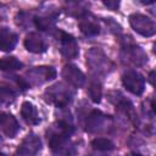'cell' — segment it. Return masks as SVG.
I'll return each instance as SVG.
<instances>
[{"mask_svg": "<svg viewBox=\"0 0 156 156\" xmlns=\"http://www.w3.org/2000/svg\"><path fill=\"white\" fill-rule=\"evenodd\" d=\"M104 5L107 6V7L111 9V10H117V7L119 6V2H118V1H111V0H107V1H104Z\"/></svg>", "mask_w": 156, "mask_h": 156, "instance_id": "obj_18", "label": "cell"}, {"mask_svg": "<svg viewBox=\"0 0 156 156\" xmlns=\"http://www.w3.org/2000/svg\"><path fill=\"white\" fill-rule=\"evenodd\" d=\"M22 62L18 61L16 57H4L1 61H0V68L2 71H16V69H20L22 68Z\"/></svg>", "mask_w": 156, "mask_h": 156, "instance_id": "obj_9", "label": "cell"}, {"mask_svg": "<svg viewBox=\"0 0 156 156\" xmlns=\"http://www.w3.org/2000/svg\"><path fill=\"white\" fill-rule=\"evenodd\" d=\"M17 44V35L6 28L0 30V49L2 51H11Z\"/></svg>", "mask_w": 156, "mask_h": 156, "instance_id": "obj_7", "label": "cell"}, {"mask_svg": "<svg viewBox=\"0 0 156 156\" xmlns=\"http://www.w3.org/2000/svg\"><path fill=\"white\" fill-rule=\"evenodd\" d=\"M149 80H150V83L152 84V87L156 89V71H152V72L149 74Z\"/></svg>", "mask_w": 156, "mask_h": 156, "instance_id": "obj_19", "label": "cell"}, {"mask_svg": "<svg viewBox=\"0 0 156 156\" xmlns=\"http://www.w3.org/2000/svg\"><path fill=\"white\" fill-rule=\"evenodd\" d=\"M0 126H1V129H2L4 134L9 138H13L17 134L18 129H20L16 118L12 115L5 113V112H2L1 116H0Z\"/></svg>", "mask_w": 156, "mask_h": 156, "instance_id": "obj_6", "label": "cell"}, {"mask_svg": "<svg viewBox=\"0 0 156 156\" xmlns=\"http://www.w3.org/2000/svg\"><path fill=\"white\" fill-rule=\"evenodd\" d=\"M62 76L69 84H72L76 88H80L85 82L83 72L74 65H66L62 69Z\"/></svg>", "mask_w": 156, "mask_h": 156, "instance_id": "obj_3", "label": "cell"}, {"mask_svg": "<svg viewBox=\"0 0 156 156\" xmlns=\"http://www.w3.org/2000/svg\"><path fill=\"white\" fill-rule=\"evenodd\" d=\"M91 146L99 151H107L113 149V143L107 138H96L91 141Z\"/></svg>", "mask_w": 156, "mask_h": 156, "instance_id": "obj_11", "label": "cell"}, {"mask_svg": "<svg viewBox=\"0 0 156 156\" xmlns=\"http://www.w3.org/2000/svg\"><path fill=\"white\" fill-rule=\"evenodd\" d=\"M60 41H61V52L66 57L73 58L78 55V45L71 34L60 32Z\"/></svg>", "mask_w": 156, "mask_h": 156, "instance_id": "obj_4", "label": "cell"}, {"mask_svg": "<svg viewBox=\"0 0 156 156\" xmlns=\"http://www.w3.org/2000/svg\"><path fill=\"white\" fill-rule=\"evenodd\" d=\"M0 156H6V155H5V154H1V155H0Z\"/></svg>", "mask_w": 156, "mask_h": 156, "instance_id": "obj_23", "label": "cell"}, {"mask_svg": "<svg viewBox=\"0 0 156 156\" xmlns=\"http://www.w3.org/2000/svg\"><path fill=\"white\" fill-rule=\"evenodd\" d=\"M15 78H16V83H17V85H18L21 89L26 90V89H28V88H29L28 83H27L23 78H21V77H15Z\"/></svg>", "mask_w": 156, "mask_h": 156, "instance_id": "obj_16", "label": "cell"}, {"mask_svg": "<svg viewBox=\"0 0 156 156\" xmlns=\"http://www.w3.org/2000/svg\"><path fill=\"white\" fill-rule=\"evenodd\" d=\"M134 156H141V155H139V154H134Z\"/></svg>", "mask_w": 156, "mask_h": 156, "instance_id": "obj_22", "label": "cell"}, {"mask_svg": "<svg viewBox=\"0 0 156 156\" xmlns=\"http://www.w3.org/2000/svg\"><path fill=\"white\" fill-rule=\"evenodd\" d=\"M129 23L134 32L143 37H152L156 34V22L141 13H133L129 16Z\"/></svg>", "mask_w": 156, "mask_h": 156, "instance_id": "obj_1", "label": "cell"}, {"mask_svg": "<svg viewBox=\"0 0 156 156\" xmlns=\"http://www.w3.org/2000/svg\"><path fill=\"white\" fill-rule=\"evenodd\" d=\"M154 52H155V54H156V43H155V44H154Z\"/></svg>", "mask_w": 156, "mask_h": 156, "instance_id": "obj_21", "label": "cell"}, {"mask_svg": "<svg viewBox=\"0 0 156 156\" xmlns=\"http://www.w3.org/2000/svg\"><path fill=\"white\" fill-rule=\"evenodd\" d=\"M34 23H35V27L38 29L46 30L52 24V21H51V18H48V17H35L34 18Z\"/></svg>", "mask_w": 156, "mask_h": 156, "instance_id": "obj_15", "label": "cell"}, {"mask_svg": "<svg viewBox=\"0 0 156 156\" xmlns=\"http://www.w3.org/2000/svg\"><path fill=\"white\" fill-rule=\"evenodd\" d=\"M21 115L22 117L24 118V121L29 124H37L39 122V118H38V115H37V110L35 107L28 102V101H24L22 104V107H21Z\"/></svg>", "mask_w": 156, "mask_h": 156, "instance_id": "obj_8", "label": "cell"}, {"mask_svg": "<svg viewBox=\"0 0 156 156\" xmlns=\"http://www.w3.org/2000/svg\"><path fill=\"white\" fill-rule=\"evenodd\" d=\"M101 94H102V91H101V85H100L99 83H96V82L91 83L90 87H89V96H90L91 101L95 102V104L100 102V100H101Z\"/></svg>", "mask_w": 156, "mask_h": 156, "instance_id": "obj_13", "label": "cell"}, {"mask_svg": "<svg viewBox=\"0 0 156 156\" xmlns=\"http://www.w3.org/2000/svg\"><path fill=\"white\" fill-rule=\"evenodd\" d=\"M24 46L28 51L34 52V54H41L46 50V44L44 43L43 38L35 32L27 34L24 39Z\"/></svg>", "mask_w": 156, "mask_h": 156, "instance_id": "obj_5", "label": "cell"}, {"mask_svg": "<svg viewBox=\"0 0 156 156\" xmlns=\"http://www.w3.org/2000/svg\"><path fill=\"white\" fill-rule=\"evenodd\" d=\"M67 138H68V136H67L66 134H63V133H61V134H55L54 136L50 138V147H51L52 150L60 149V147L63 145V143L66 141Z\"/></svg>", "mask_w": 156, "mask_h": 156, "instance_id": "obj_14", "label": "cell"}, {"mask_svg": "<svg viewBox=\"0 0 156 156\" xmlns=\"http://www.w3.org/2000/svg\"><path fill=\"white\" fill-rule=\"evenodd\" d=\"M101 121H102V113L100 111H93L87 119V130L95 129L98 126L101 124Z\"/></svg>", "mask_w": 156, "mask_h": 156, "instance_id": "obj_12", "label": "cell"}, {"mask_svg": "<svg viewBox=\"0 0 156 156\" xmlns=\"http://www.w3.org/2000/svg\"><path fill=\"white\" fill-rule=\"evenodd\" d=\"M79 28H80V30H82V33L83 34H85V35H96V34H99V32H100V28H99V26L95 23V22H93V21H82L80 23H79Z\"/></svg>", "mask_w": 156, "mask_h": 156, "instance_id": "obj_10", "label": "cell"}, {"mask_svg": "<svg viewBox=\"0 0 156 156\" xmlns=\"http://www.w3.org/2000/svg\"><path fill=\"white\" fill-rule=\"evenodd\" d=\"M151 108H152L154 113L156 115V101H152V102H151Z\"/></svg>", "mask_w": 156, "mask_h": 156, "instance_id": "obj_20", "label": "cell"}, {"mask_svg": "<svg viewBox=\"0 0 156 156\" xmlns=\"http://www.w3.org/2000/svg\"><path fill=\"white\" fill-rule=\"evenodd\" d=\"M123 87L134 95H140L144 91V78L134 71L127 72L122 77Z\"/></svg>", "mask_w": 156, "mask_h": 156, "instance_id": "obj_2", "label": "cell"}, {"mask_svg": "<svg viewBox=\"0 0 156 156\" xmlns=\"http://www.w3.org/2000/svg\"><path fill=\"white\" fill-rule=\"evenodd\" d=\"M45 77L46 79H52L56 77V71L52 67H46L45 68Z\"/></svg>", "mask_w": 156, "mask_h": 156, "instance_id": "obj_17", "label": "cell"}]
</instances>
